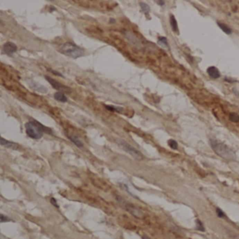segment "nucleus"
Returning <instances> with one entry per match:
<instances>
[{
    "label": "nucleus",
    "mask_w": 239,
    "mask_h": 239,
    "mask_svg": "<svg viewBox=\"0 0 239 239\" xmlns=\"http://www.w3.org/2000/svg\"><path fill=\"white\" fill-rule=\"evenodd\" d=\"M210 143L213 151L220 157L227 160V161H235L236 160V154L227 145L215 140H210Z\"/></svg>",
    "instance_id": "1"
},
{
    "label": "nucleus",
    "mask_w": 239,
    "mask_h": 239,
    "mask_svg": "<svg viewBox=\"0 0 239 239\" xmlns=\"http://www.w3.org/2000/svg\"><path fill=\"white\" fill-rule=\"evenodd\" d=\"M25 130L27 135L32 139L38 140L42 137L43 133H51V130L43 126L37 121H30L25 124Z\"/></svg>",
    "instance_id": "2"
},
{
    "label": "nucleus",
    "mask_w": 239,
    "mask_h": 239,
    "mask_svg": "<svg viewBox=\"0 0 239 239\" xmlns=\"http://www.w3.org/2000/svg\"><path fill=\"white\" fill-rule=\"evenodd\" d=\"M59 51L65 56L74 59L80 58L84 55V51L82 49L71 42H66L63 44L59 49Z\"/></svg>",
    "instance_id": "3"
},
{
    "label": "nucleus",
    "mask_w": 239,
    "mask_h": 239,
    "mask_svg": "<svg viewBox=\"0 0 239 239\" xmlns=\"http://www.w3.org/2000/svg\"><path fill=\"white\" fill-rule=\"evenodd\" d=\"M118 145L121 146L122 149L127 152V153L129 154L132 156V157L135 158V159L137 160H141L143 159V156L142 154L140 152L135 149V147H133V146H131L129 144L126 143V142L122 140H118Z\"/></svg>",
    "instance_id": "4"
},
{
    "label": "nucleus",
    "mask_w": 239,
    "mask_h": 239,
    "mask_svg": "<svg viewBox=\"0 0 239 239\" xmlns=\"http://www.w3.org/2000/svg\"><path fill=\"white\" fill-rule=\"evenodd\" d=\"M45 78H46V79L49 82V84H50L51 86H52L53 88H55V89L60 90V91H62V92L69 93L71 91L70 88H69V87H67V86H64V85L60 84L58 82H57V81L49 77V76H45Z\"/></svg>",
    "instance_id": "5"
},
{
    "label": "nucleus",
    "mask_w": 239,
    "mask_h": 239,
    "mask_svg": "<svg viewBox=\"0 0 239 239\" xmlns=\"http://www.w3.org/2000/svg\"><path fill=\"white\" fill-rule=\"evenodd\" d=\"M125 208L130 214L133 215L134 217H137V218H143L144 216V213L143 211L135 206V205L130 204V203H126L125 205Z\"/></svg>",
    "instance_id": "6"
},
{
    "label": "nucleus",
    "mask_w": 239,
    "mask_h": 239,
    "mask_svg": "<svg viewBox=\"0 0 239 239\" xmlns=\"http://www.w3.org/2000/svg\"><path fill=\"white\" fill-rule=\"evenodd\" d=\"M16 51H17V46L14 43L8 41V42L6 43L3 46L4 53L9 55V56L13 55V53L16 52Z\"/></svg>",
    "instance_id": "7"
},
{
    "label": "nucleus",
    "mask_w": 239,
    "mask_h": 239,
    "mask_svg": "<svg viewBox=\"0 0 239 239\" xmlns=\"http://www.w3.org/2000/svg\"><path fill=\"white\" fill-rule=\"evenodd\" d=\"M207 72L210 77L213 79H217L220 76V72L218 69L215 67H210L207 70Z\"/></svg>",
    "instance_id": "8"
},
{
    "label": "nucleus",
    "mask_w": 239,
    "mask_h": 239,
    "mask_svg": "<svg viewBox=\"0 0 239 239\" xmlns=\"http://www.w3.org/2000/svg\"><path fill=\"white\" fill-rule=\"evenodd\" d=\"M1 145L2 146H5L7 148H11V149H16L18 148V145L16 143L8 141V140L4 139L3 138H1Z\"/></svg>",
    "instance_id": "9"
},
{
    "label": "nucleus",
    "mask_w": 239,
    "mask_h": 239,
    "mask_svg": "<svg viewBox=\"0 0 239 239\" xmlns=\"http://www.w3.org/2000/svg\"><path fill=\"white\" fill-rule=\"evenodd\" d=\"M54 98L56 100L62 102H65L68 101V98H67V97L65 96V95L63 93V92L56 93L54 94Z\"/></svg>",
    "instance_id": "10"
},
{
    "label": "nucleus",
    "mask_w": 239,
    "mask_h": 239,
    "mask_svg": "<svg viewBox=\"0 0 239 239\" xmlns=\"http://www.w3.org/2000/svg\"><path fill=\"white\" fill-rule=\"evenodd\" d=\"M69 139H70L71 141L75 145L77 146L78 147H82L84 145H83L82 142L81 141V140L79 139V138L76 137V136H74V135H71V136H68Z\"/></svg>",
    "instance_id": "11"
},
{
    "label": "nucleus",
    "mask_w": 239,
    "mask_h": 239,
    "mask_svg": "<svg viewBox=\"0 0 239 239\" xmlns=\"http://www.w3.org/2000/svg\"><path fill=\"white\" fill-rule=\"evenodd\" d=\"M217 25H219V27H220V28L222 29V31H223V32H224L226 33V34H227V35L232 34V29H231L230 27H229L228 26H227V25H224V23H219V22H218V23H217Z\"/></svg>",
    "instance_id": "12"
},
{
    "label": "nucleus",
    "mask_w": 239,
    "mask_h": 239,
    "mask_svg": "<svg viewBox=\"0 0 239 239\" xmlns=\"http://www.w3.org/2000/svg\"><path fill=\"white\" fill-rule=\"evenodd\" d=\"M170 23H171V25L172 29H173V30L174 32H177V30H178V29H177V23L176 20H175V17H174V15H171V16Z\"/></svg>",
    "instance_id": "13"
},
{
    "label": "nucleus",
    "mask_w": 239,
    "mask_h": 239,
    "mask_svg": "<svg viewBox=\"0 0 239 239\" xmlns=\"http://www.w3.org/2000/svg\"><path fill=\"white\" fill-rule=\"evenodd\" d=\"M229 118L231 121L237 123L239 121V115L236 113H231L229 116Z\"/></svg>",
    "instance_id": "14"
},
{
    "label": "nucleus",
    "mask_w": 239,
    "mask_h": 239,
    "mask_svg": "<svg viewBox=\"0 0 239 239\" xmlns=\"http://www.w3.org/2000/svg\"><path fill=\"white\" fill-rule=\"evenodd\" d=\"M140 7H141V9H142V11H143L144 13L147 14V13L149 12L150 7H149V5L147 4H145V3H143V2H140Z\"/></svg>",
    "instance_id": "15"
},
{
    "label": "nucleus",
    "mask_w": 239,
    "mask_h": 239,
    "mask_svg": "<svg viewBox=\"0 0 239 239\" xmlns=\"http://www.w3.org/2000/svg\"><path fill=\"white\" fill-rule=\"evenodd\" d=\"M168 144L169 147L172 148L173 149H177V147H178V145H177V143L175 140H170L168 142Z\"/></svg>",
    "instance_id": "16"
},
{
    "label": "nucleus",
    "mask_w": 239,
    "mask_h": 239,
    "mask_svg": "<svg viewBox=\"0 0 239 239\" xmlns=\"http://www.w3.org/2000/svg\"><path fill=\"white\" fill-rule=\"evenodd\" d=\"M158 42H159V44L161 45L162 46H164V47L168 46V41H167V39L165 37H160L159 38V41H158Z\"/></svg>",
    "instance_id": "17"
},
{
    "label": "nucleus",
    "mask_w": 239,
    "mask_h": 239,
    "mask_svg": "<svg viewBox=\"0 0 239 239\" xmlns=\"http://www.w3.org/2000/svg\"><path fill=\"white\" fill-rule=\"evenodd\" d=\"M196 229L198 230L201 231V232H204L205 231V228L204 226H203V223L199 220H196Z\"/></svg>",
    "instance_id": "18"
},
{
    "label": "nucleus",
    "mask_w": 239,
    "mask_h": 239,
    "mask_svg": "<svg viewBox=\"0 0 239 239\" xmlns=\"http://www.w3.org/2000/svg\"><path fill=\"white\" fill-rule=\"evenodd\" d=\"M106 108L107 109V110H110V111H112V112H121V111L123 109L122 108H119V107H114V106H105Z\"/></svg>",
    "instance_id": "19"
},
{
    "label": "nucleus",
    "mask_w": 239,
    "mask_h": 239,
    "mask_svg": "<svg viewBox=\"0 0 239 239\" xmlns=\"http://www.w3.org/2000/svg\"><path fill=\"white\" fill-rule=\"evenodd\" d=\"M216 212H217V216H218L219 217H221V218H224V217H226V215H225L224 213L223 212L222 210H220V208H217L216 209Z\"/></svg>",
    "instance_id": "20"
},
{
    "label": "nucleus",
    "mask_w": 239,
    "mask_h": 239,
    "mask_svg": "<svg viewBox=\"0 0 239 239\" xmlns=\"http://www.w3.org/2000/svg\"><path fill=\"white\" fill-rule=\"evenodd\" d=\"M0 220H1V222H9L10 221V219L9 217L4 216V215H1V218H0Z\"/></svg>",
    "instance_id": "21"
},
{
    "label": "nucleus",
    "mask_w": 239,
    "mask_h": 239,
    "mask_svg": "<svg viewBox=\"0 0 239 239\" xmlns=\"http://www.w3.org/2000/svg\"><path fill=\"white\" fill-rule=\"evenodd\" d=\"M51 203H52V204L54 205L55 207H56V208H59V206L58 205V204H57V201L54 198H51Z\"/></svg>",
    "instance_id": "22"
},
{
    "label": "nucleus",
    "mask_w": 239,
    "mask_h": 239,
    "mask_svg": "<svg viewBox=\"0 0 239 239\" xmlns=\"http://www.w3.org/2000/svg\"><path fill=\"white\" fill-rule=\"evenodd\" d=\"M157 3H160V4H159V5L163 6V5H164L165 1H157Z\"/></svg>",
    "instance_id": "23"
},
{
    "label": "nucleus",
    "mask_w": 239,
    "mask_h": 239,
    "mask_svg": "<svg viewBox=\"0 0 239 239\" xmlns=\"http://www.w3.org/2000/svg\"><path fill=\"white\" fill-rule=\"evenodd\" d=\"M143 239H150V238H149V237L147 236H143Z\"/></svg>",
    "instance_id": "24"
}]
</instances>
